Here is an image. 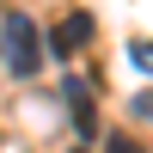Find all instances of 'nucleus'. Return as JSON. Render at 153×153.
Wrapping results in <instances>:
<instances>
[{
	"instance_id": "39448f33",
	"label": "nucleus",
	"mask_w": 153,
	"mask_h": 153,
	"mask_svg": "<svg viewBox=\"0 0 153 153\" xmlns=\"http://www.w3.org/2000/svg\"><path fill=\"white\" fill-rule=\"evenodd\" d=\"M104 153H141V141H129V135H110V141H104Z\"/></svg>"
},
{
	"instance_id": "423d86ee",
	"label": "nucleus",
	"mask_w": 153,
	"mask_h": 153,
	"mask_svg": "<svg viewBox=\"0 0 153 153\" xmlns=\"http://www.w3.org/2000/svg\"><path fill=\"white\" fill-rule=\"evenodd\" d=\"M74 153H86V147H74Z\"/></svg>"
},
{
	"instance_id": "f03ea898",
	"label": "nucleus",
	"mask_w": 153,
	"mask_h": 153,
	"mask_svg": "<svg viewBox=\"0 0 153 153\" xmlns=\"http://www.w3.org/2000/svg\"><path fill=\"white\" fill-rule=\"evenodd\" d=\"M61 98H68V110H74V129H80V141H92V135H98L92 86H86V80H61Z\"/></svg>"
},
{
	"instance_id": "7ed1b4c3",
	"label": "nucleus",
	"mask_w": 153,
	"mask_h": 153,
	"mask_svg": "<svg viewBox=\"0 0 153 153\" xmlns=\"http://www.w3.org/2000/svg\"><path fill=\"white\" fill-rule=\"evenodd\" d=\"M86 37H92V19H86V12H68V19L55 25V37L43 43V55H74V49H86Z\"/></svg>"
},
{
	"instance_id": "f257e3e1",
	"label": "nucleus",
	"mask_w": 153,
	"mask_h": 153,
	"mask_svg": "<svg viewBox=\"0 0 153 153\" xmlns=\"http://www.w3.org/2000/svg\"><path fill=\"white\" fill-rule=\"evenodd\" d=\"M37 25H31V12H6L0 19V49H6V68H12V80H31L37 68H43V43H37Z\"/></svg>"
},
{
	"instance_id": "20e7f679",
	"label": "nucleus",
	"mask_w": 153,
	"mask_h": 153,
	"mask_svg": "<svg viewBox=\"0 0 153 153\" xmlns=\"http://www.w3.org/2000/svg\"><path fill=\"white\" fill-rule=\"evenodd\" d=\"M129 68H135V74H147V68H153V49H147V37H129Z\"/></svg>"
}]
</instances>
